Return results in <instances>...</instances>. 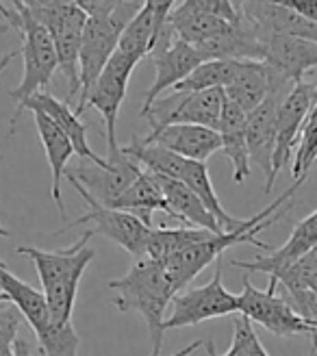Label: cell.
I'll return each mask as SVG.
<instances>
[{
  "label": "cell",
  "mask_w": 317,
  "mask_h": 356,
  "mask_svg": "<svg viewBox=\"0 0 317 356\" xmlns=\"http://www.w3.org/2000/svg\"><path fill=\"white\" fill-rule=\"evenodd\" d=\"M304 181H307V178H302V181H295V185L289 187L283 195H280V198H276L272 204H268L263 211L254 213L252 218L243 220L241 226H237L233 230H222V233L213 235L211 239L191 245V248H187V250L165 259L161 265H163V270H165V274L170 278L174 296L179 291H183V289H187V284L196 278L204 270V267H209L211 263H216L228 250V248H233L237 243H252L257 248H263V250H270V245L263 243L261 239H257V235L287 216V213L291 211L293 195L298 193V189H300V185Z\"/></svg>",
  "instance_id": "6da1fadb"
},
{
  "label": "cell",
  "mask_w": 317,
  "mask_h": 356,
  "mask_svg": "<svg viewBox=\"0 0 317 356\" xmlns=\"http://www.w3.org/2000/svg\"><path fill=\"white\" fill-rule=\"evenodd\" d=\"M92 237L94 233L87 228L85 235L74 245L61 248V250L55 252H46L33 245L17 248V252L29 257L35 265V270H38L52 324L72 322L74 300L79 293L81 278L87 270V265L96 257V252L90 248Z\"/></svg>",
  "instance_id": "7a4b0ae2"
},
{
  "label": "cell",
  "mask_w": 317,
  "mask_h": 356,
  "mask_svg": "<svg viewBox=\"0 0 317 356\" xmlns=\"http://www.w3.org/2000/svg\"><path fill=\"white\" fill-rule=\"evenodd\" d=\"M111 291L113 307L122 313L135 311L144 317V322L150 332V356L161 354L163 346V322H165V309L174 298V289L170 278L163 270V265L142 257L137 259L131 270L107 284Z\"/></svg>",
  "instance_id": "3957f363"
},
{
  "label": "cell",
  "mask_w": 317,
  "mask_h": 356,
  "mask_svg": "<svg viewBox=\"0 0 317 356\" xmlns=\"http://www.w3.org/2000/svg\"><path fill=\"white\" fill-rule=\"evenodd\" d=\"M144 0H120L117 7L109 15H87V24L83 31L81 44V92L76 115L81 118L87 111V96L102 74L104 65L109 63L113 52L117 50L120 38L133 17L142 11Z\"/></svg>",
  "instance_id": "277c9868"
},
{
  "label": "cell",
  "mask_w": 317,
  "mask_h": 356,
  "mask_svg": "<svg viewBox=\"0 0 317 356\" xmlns=\"http://www.w3.org/2000/svg\"><path fill=\"white\" fill-rule=\"evenodd\" d=\"M13 11L17 15V29L22 33V61H24V74L22 81L15 89H11L9 96L15 100V111L11 118V135L15 133V124L20 120V111L22 104L35 96L44 92V89L50 85L52 76L59 70V61H57V50H55V42H52L48 29L38 22L31 15V11L26 7H22L17 0H11Z\"/></svg>",
  "instance_id": "5b68a950"
},
{
  "label": "cell",
  "mask_w": 317,
  "mask_h": 356,
  "mask_svg": "<svg viewBox=\"0 0 317 356\" xmlns=\"http://www.w3.org/2000/svg\"><path fill=\"white\" fill-rule=\"evenodd\" d=\"M65 178L72 187L79 191V195L83 198V202L87 204V211L83 216L74 222H70L65 228H61L57 235H63L67 233L70 228H76V226H83V224H92V233L96 235H102L111 239L113 243H117L120 248H124L129 254H133L135 259H142L146 257V243H148V237L152 233V226L144 224L137 216L129 211H120V209H109V207H102L94 195L87 191L76 178L67 176Z\"/></svg>",
  "instance_id": "8992f818"
},
{
  "label": "cell",
  "mask_w": 317,
  "mask_h": 356,
  "mask_svg": "<svg viewBox=\"0 0 317 356\" xmlns=\"http://www.w3.org/2000/svg\"><path fill=\"white\" fill-rule=\"evenodd\" d=\"M224 259L216 261V274L202 287H189L172 298V313L165 317L163 330L196 326L213 317L239 315V298L224 287Z\"/></svg>",
  "instance_id": "52a82bcc"
},
{
  "label": "cell",
  "mask_w": 317,
  "mask_h": 356,
  "mask_svg": "<svg viewBox=\"0 0 317 356\" xmlns=\"http://www.w3.org/2000/svg\"><path fill=\"white\" fill-rule=\"evenodd\" d=\"M38 22H42L57 50L59 70L67 79V98L70 104L74 96L81 92V44H83V31L87 24V13L76 3H63L55 9L44 13Z\"/></svg>",
  "instance_id": "ba28073f"
},
{
  "label": "cell",
  "mask_w": 317,
  "mask_h": 356,
  "mask_svg": "<svg viewBox=\"0 0 317 356\" xmlns=\"http://www.w3.org/2000/svg\"><path fill=\"white\" fill-rule=\"evenodd\" d=\"M278 282L270 278V289L261 291L250 282V278H243V289L239 298V313L248 317L250 322L263 326L276 337H293V334H317V328L307 324L298 315L289 302L283 296H276Z\"/></svg>",
  "instance_id": "9c48e42d"
},
{
  "label": "cell",
  "mask_w": 317,
  "mask_h": 356,
  "mask_svg": "<svg viewBox=\"0 0 317 356\" xmlns=\"http://www.w3.org/2000/svg\"><path fill=\"white\" fill-rule=\"evenodd\" d=\"M226 102L224 89H204V92H174L168 98H158L144 115L152 129L170 124H193L218 131L222 109Z\"/></svg>",
  "instance_id": "30bf717a"
},
{
  "label": "cell",
  "mask_w": 317,
  "mask_h": 356,
  "mask_svg": "<svg viewBox=\"0 0 317 356\" xmlns=\"http://www.w3.org/2000/svg\"><path fill=\"white\" fill-rule=\"evenodd\" d=\"M317 83H295L291 92L283 98L278 106L276 115V146H274V161H272V176L263 187V191L270 193L278 174L291 161L295 152L298 141H300V133L304 127V120L311 111L313 96H315Z\"/></svg>",
  "instance_id": "8fae6325"
},
{
  "label": "cell",
  "mask_w": 317,
  "mask_h": 356,
  "mask_svg": "<svg viewBox=\"0 0 317 356\" xmlns=\"http://www.w3.org/2000/svg\"><path fill=\"white\" fill-rule=\"evenodd\" d=\"M135 61L129 59L127 55H122L120 50L113 52V57L109 63L104 65L102 74L98 76L96 85L92 87L90 96H87V106H92L102 115L104 129H107V146L109 154H117V137H115V127H117V115H120V106L127 98V89L129 81L135 70Z\"/></svg>",
  "instance_id": "7c38bea8"
},
{
  "label": "cell",
  "mask_w": 317,
  "mask_h": 356,
  "mask_svg": "<svg viewBox=\"0 0 317 356\" xmlns=\"http://www.w3.org/2000/svg\"><path fill=\"white\" fill-rule=\"evenodd\" d=\"M107 161H109L107 168L90 163L72 172L65 170V174L76 178L102 207L115 209L117 200L135 183V178L142 174V165H137L133 159L122 154V150L117 154H109Z\"/></svg>",
  "instance_id": "4fadbf2b"
},
{
  "label": "cell",
  "mask_w": 317,
  "mask_h": 356,
  "mask_svg": "<svg viewBox=\"0 0 317 356\" xmlns=\"http://www.w3.org/2000/svg\"><path fill=\"white\" fill-rule=\"evenodd\" d=\"M293 85L285 81L276 70H272L266 61H237L235 74L224 87L226 100L237 104L248 115L257 106L270 96L272 89H291Z\"/></svg>",
  "instance_id": "5bb4252c"
},
{
  "label": "cell",
  "mask_w": 317,
  "mask_h": 356,
  "mask_svg": "<svg viewBox=\"0 0 317 356\" xmlns=\"http://www.w3.org/2000/svg\"><path fill=\"white\" fill-rule=\"evenodd\" d=\"M291 89H272L254 111L245 115V141H248L250 163H254L266 178L272 176L274 146H276V115L278 106ZM266 181V183H268Z\"/></svg>",
  "instance_id": "9a60e30c"
},
{
  "label": "cell",
  "mask_w": 317,
  "mask_h": 356,
  "mask_svg": "<svg viewBox=\"0 0 317 356\" xmlns=\"http://www.w3.org/2000/svg\"><path fill=\"white\" fill-rule=\"evenodd\" d=\"M202 61L204 59L200 57V52L181 40H174L168 48L154 50L152 52L154 81L146 92V98H144V104H142V109H139V113L146 115L148 109L161 98L165 89H174L179 83H183Z\"/></svg>",
  "instance_id": "2e32d148"
},
{
  "label": "cell",
  "mask_w": 317,
  "mask_h": 356,
  "mask_svg": "<svg viewBox=\"0 0 317 356\" xmlns=\"http://www.w3.org/2000/svg\"><path fill=\"white\" fill-rule=\"evenodd\" d=\"M144 144H158L187 161L206 163L211 156L222 150L220 133L213 129L193 127V124H170V127L152 129L148 137L142 139Z\"/></svg>",
  "instance_id": "e0dca14e"
},
{
  "label": "cell",
  "mask_w": 317,
  "mask_h": 356,
  "mask_svg": "<svg viewBox=\"0 0 317 356\" xmlns=\"http://www.w3.org/2000/svg\"><path fill=\"white\" fill-rule=\"evenodd\" d=\"M261 40L266 44V63L291 85L302 83L309 70L317 67V42L291 35H266Z\"/></svg>",
  "instance_id": "ac0fdd59"
},
{
  "label": "cell",
  "mask_w": 317,
  "mask_h": 356,
  "mask_svg": "<svg viewBox=\"0 0 317 356\" xmlns=\"http://www.w3.org/2000/svg\"><path fill=\"white\" fill-rule=\"evenodd\" d=\"M24 111H42L44 115H48L67 135V139L72 141L74 154H79L83 161H90V163L100 165V168H107L109 165L107 159H102L100 154H96L90 148V141H87V127L81 122V118L76 115V111L70 109V104L65 100H57L55 96H50L48 92H40V94L31 96L22 104L20 115Z\"/></svg>",
  "instance_id": "d6986e66"
},
{
  "label": "cell",
  "mask_w": 317,
  "mask_h": 356,
  "mask_svg": "<svg viewBox=\"0 0 317 356\" xmlns=\"http://www.w3.org/2000/svg\"><path fill=\"white\" fill-rule=\"evenodd\" d=\"M315 248H317V211H313L300 224H295L287 243L280 245L270 257H259L250 263L235 259L233 265L243 267L245 272H261V274H270V278H276L283 274L289 265L300 261L304 254L315 250Z\"/></svg>",
  "instance_id": "ffe728a7"
},
{
  "label": "cell",
  "mask_w": 317,
  "mask_h": 356,
  "mask_svg": "<svg viewBox=\"0 0 317 356\" xmlns=\"http://www.w3.org/2000/svg\"><path fill=\"white\" fill-rule=\"evenodd\" d=\"M156 183L161 187L165 202L170 207V218L179 220L187 228H204L211 233H222V226L218 220L211 216V211L202 204V200L193 193L183 181H176V178H165V176H156Z\"/></svg>",
  "instance_id": "44dd1931"
},
{
  "label": "cell",
  "mask_w": 317,
  "mask_h": 356,
  "mask_svg": "<svg viewBox=\"0 0 317 356\" xmlns=\"http://www.w3.org/2000/svg\"><path fill=\"white\" fill-rule=\"evenodd\" d=\"M31 113H33L40 141L44 146L46 156H48V163H50V174H52L50 198L55 200V204L59 209V216L65 218V204L61 198V178L65 176V165L70 161V156L74 154V146H72V141L67 139V135L48 115H44L42 111H31Z\"/></svg>",
  "instance_id": "7402d4cb"
},
{
  "label": "cell",
  "mask_w": 317,
  "mask_h": 356,
  "mask_svg": "<svg viewBox=\"0 0 317 356\" xmlns=\"http://www.w3.org/2000/svg\"><path fill=\"white\" fill-rule=\"evenodd\" d=\"M0 291H3L11 305L20 311V315L26 319V324L33 328L35 337H42L50 328V313L46 305L44 291L31 287L29 282L20 280L9 272L5 261H0Z\"/></svg>",
  "instance_id": "603a6c76"
},
{
  "label": "cell",
  "mask_w": 317,
  "mask_h": 356,
  "mask_svg": "<svg viewBox=\"0 0 317 356\" xmlns=\"http://www.w3.org/2000/svg\"><path fill=\"white\" fill-rule=\"evenodd\" d=\"M222 139V152L228 156L233 165V181L241 185L250 176V154H248V141H245V113L231 100L224 102L220 127Z\"/></svg>",
  "instance_id": "cb8c5ba5"
},
{
  "label": "cell",
  "mask_w": 317,
  "mask_h": 356,
  "mask_svg": "<svg viewBox=\"0 0 317 356\" xmlns=\"http://www.w3.org/2000/svg\"><path fill=\"white\" fill-rule=\"evenodd\" d=\"M165 26L176 40H181L193 48H200L206 42L216 40L218 35L228 31L233 24L222 20L216 15H206V13H196V11H179L174 9L168 17Z\"/></svg>",
  "instance_id": "d4e9b609"
},
{
  "label": "cell",
  "mask_w": 317,
  "mask_h": 356,
  "mask_svg": "<svg viewBox=\"0 0 317 356\" xmlns=\"http://www.w3.org/2000/svg\"><path fill=\"white\" fill-rule=\"evenodd\" d=\"M115 209L129 211L133 216H137L144 224L152 226V213L163 211L170 216V207L165 202V195L158 187L156 178L142 168V174L135 178V183L124 191V195L117 200Z\"/></svg>",
  "instance_id": "484cf974"
},
{
  "label": "cell",
  "mask_w": 317,
  "mask_h": 356,
  "mask_svg": "<svg viewBox=\"0 0 317 356\" xmlns=\"http://www.w3.org/2000/svg\"><path fill=\"white\" fill-rule=\"evenodd\" d=\"M120 150L122 154L133 159L137 165H142L146 172L165 176V178H176V181H181V176L189 163L181 154H176L158 144H144V141H139L137 137H133L131 144L122 146Z\"/></svg>",
  "instance_id": "4316f807"
},
{
  "label": "cell",
  "mask_w": 317,
  "mask_h": 356,
  "mask_svg": "<svg viewBox=\"0 0 317 356\" xmlns=\"http://www.w3.org/2000/svg\"><path fill=\"white\" fill-rule=\"evenodd\" d=\"M213 235L216 233H211V230L187 228V226H183V228H152L148 243H146V257L163 263L165 259L179 254L196 243H202Z\"/></svg>",
  "instance_id": "83f0119b"
},
{
  "label": "cell",
  "mask_w": 317,
  "mask_h": 356,
  "mask_svg": "<svg viewBox=\"0 0 317 356\" xmlns=\"http://www.w3.org/2000/svg\"><path fill=\"white\" fill-rule=\"evenodd\" d=\"M181 181L198 195L202 200V204L211 211V216L218 220V224L222 226V230H233L237 226H241L243 220H237L233 216H228L226 209L222 207L218 193L213 189V183H211V176H209V168L206 163H198V161H189Z\"/></svg>",
  "instance_id": "f1b7e54d"
},
{
  "label": "cell",
  "mask_w": 317,
  "mask_h": 356,
  "mask_svg": "<svg viewBox=\"0 0 317 356\" xmlns=\"http://www.w3.org/2000/svg\"><path fill=\"white\" fill-rule=\"evenodd\" d=\"M158 35L161 33H158V29L154 24L152 13L146 7H142V11L133 17L129 26L124 29V33H122L117 50L122 55H127L129 59H133L135 63H139L148 55H152Z\"/></svg>",
  "instance_id": "f546056e"
},
{
  "label": "cell",
  "mask_w": 317,
  "mask_h": 356,
  "mask_svg": "<svg viewBox=\"0 0 317 356\" xmlns=\"http://www.w3.org/2000/svg\"><path fill=\"white\" fill-rule=\"evenodd\" d=\"M237 61H202L193 72L176 85L172 92H204V89H224L235 74Z\"/></svg>",
  "instance_id": "4dcf8cb0"
},
{
  "label": "cell",
  "mask_w": 317,
  "mask_h": 356,
  "mask_svg": "<svg viewBox=\"0 0 317 356\" xmlns=\"http://www.w3.org/2000/svg\"><path fill=\"white\" fill-rule=\"evenodd\" d=\"M315 161H317V87H315L311 111L304 120V127L300 133V141H298L295 152H293L291 172H293L295 181L307 178V174L315 165Z\"/></svg>",
  "instance_id": "1f68e13d"
},
{
  "label": "cell",
  "mask_w": 317,
  "mask_h": 356,
  "mask_svg": "<svg viewBox=\"0 0 317 356\" xmlns=\"http://www.w3.org/2000/svg\"><path fill=\"white\" fill-rule=\"evenodd\" d=\"M81 337L74 324H50V328L38 337V348L42 356H79Z\"/></svg>",
  "instance_id": "d6a6232c"
},
{
  "label": "cell",
  "mask_w": 317,
  "mask_h": 356,
  "mask_svg": "<svg viewBox=\"0 0 317 356\" xmlns=\"http://www.w3.org/2000/svg\"><path fill=\"white\" fill-rule=\"evenodd\" d=\"M233 328H235V332H233V343H231V348L226 350V354H222V356H252L254 350H257V346L261 343L257 332H254V328H252V322H250L248 317H243L239 313L233 319ZM204 348H206V354L209 356H220L216 352L213 339H206L204 341Z\"/></svg>",
  "instance_id": "836d02e7"
},
{
  "label": "cell",
  "mask_w": 317,
  "mask_h": 356,
  "mask_svg": "<svg viewBox=\"0 0 317 356\" xmlns=\"http://www.w3.org/2000/svg\"><path fill=\"white\" fill-rule=\"evenodd\" d=\"M22 315L9 300L0 302V356H15V341L20 337Z\"/></svg>",
  "instance_id": "e575fe53"
},
{
  "label": "cell",
  "mask_w": 317,
  "mask_h": 356,
  "mask_svg": "<svg viewBox=\"0 0 317 356\" xmlns=\"http://www.w3.org/2000/svg\"><path fill=\"white\" fill-rule=\"evenodd\" d=\"M174 9L216 15V17H222V20L231 22V24H237L241 20L239 9L233 5V0H181Z\"/></svg>",
  "instance_id": "d590c367"
},
{
  "label": "cell",
  "mask_w": 317,
  "mask_h": 356,
  "mask_svg": "<svg viewBox=\"0 0 317 356\" xmlns=\"http://www.w3.org/2000/svg\"><path fill=\"white\" fill-rule=\"evenodd\" d=\"M176 5H179V0H144V7L152 13L158 33H163L168 17H170V13L174 11Z\"/></svg>",
  "instance_id": "8d00e7d4"
},
{
  "label": "cell",
  "mask_w": 317,
  "mask_h": 356,
  "mask_svg": "<svg viewBox=\"0 0 317 356\" xmlns=\"http://www.w3.org/2000/svg\"><path fill=\"white\" fill-rule=\"evenodd\" d=\"M276 3L291 9L298 15H302L304 20L317 24V0H276Z\"/></svg>",
  "instance_id": "74e56055"
},
{
  "label": "cell",
  "mask_w": 317,
  "mask_h": 356,
  "mask_svg": "<svg viewBox=\"0 0 317 356\" xmlns=\"http://www.w3.org/2000/svg\"><path fill=\"white\" fill-rule=\"evenodd\" d=\"M15 356H33L31 346L22 339V337H17V341H15Z\"/></svg>",
  "instance_id": "f35d334b"
},
{
  "label": "cell",
  "mask_w": 317,
  "mask_h": 356,
  "mask_svg": "<svg viewBox=\"0 0 317 356\" xmlns=\"http://www.w3.org/2000/svg\"><path fill=\"white\" fill-rule=\"evenodd\" d=\"M204 346V341H193V343H189L187 348H183V350H179L176 354H172V356H191L193 352H198L200 348Z\"/></svg>",
  "instance_id": "ab89813d"
},
{
  "label": "cell",
  "mask_w": 317,
  "mask_h": 356,
  "mask_svg": "<svg viewBox=\"0 0 317 356\" xmlns=\"http://www.w3.org/2000/svg\"><path fill=\"white\" fill-rule=\"evenodd\" d=\"M17 55H20V48H17V50H11V52H7V55H5L3 59H0V74L5 72V70L9 67V63H11V61H13Z\"/></svg>",
  "instance_id": "60d3db41"
},
{
  "label": "cell",
  "mask_w": 317,
  "mask_h": 356,
  "mask_svg": "<svg viewBox=\"0 0 317 356\" xmlns=\"http://www.w3.org/2000/svg\"><path fill=\"white\" fill-rule=\"evenodd\" d=\"M309 356H317V334H313V348H311Z\"/></svg>",
  "instance_id": "b9f144b4"
},
{
  "label": "cell",
  "mask_w": 317,
  "mask_h": 356,
  "mask_svg": "<svg viewBox=\"0 0 317 356\" xmlns=\"http://www.w3.org/2000/svg\"><path fill=\"white\" fill-rule=\"evenodd\" d=\"M0 163H3V156H0ZM9 235H11L9 230L5 226H0V237H9Z\"/></svg>",
  "instance_id": "7bdbcfd3"
},
{
  "label": "cell",
  "mask_w": 317,
  "mask_h": 356,
  "mask_svg": "<svg viewBox=\"0 0 317 356\" xmlns=\"http://www.w3.org/2000/svg\"><path fill=\"white\" fill-rule=\"evenodd\" d=\"M7 29H9V24H7V22H0V33H5Z\"/></svg>",
  "instance_id": "ee69618b"
},
{
  "label": "cell",
  "mask_w": 317,
  "mask_h": 356,
  "mask_svg": "<svg viewBox=\"0 0 317 356\" xmlns=\"http://www.w3.org/2000/svg\"><path fill=\"white\" fill-rule=\"evenodd\" d=\"M5 300H9V298H7V296H5L3 291H0V302H5Z\"/></svg>",
  "instance_id": "f6af8a7d"
}]
</instances>
